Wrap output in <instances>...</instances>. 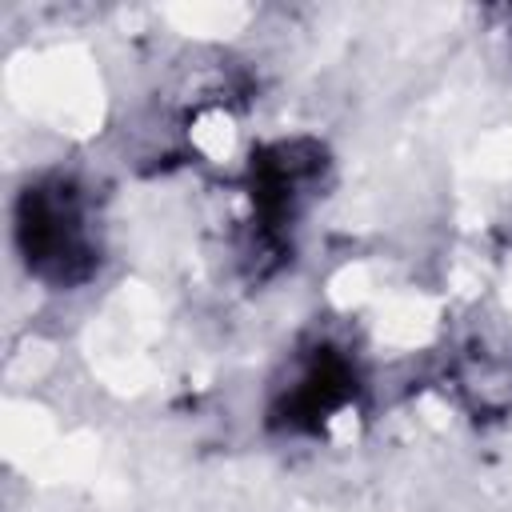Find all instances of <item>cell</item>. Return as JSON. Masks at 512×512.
Returning a JSON list of instances; mask_svg holds the SVG:
<instances>
[{
    "mask_svg": "<svg viewBox=\"0 0 512 512\" xmlns=\"http://www.w3.org/2000/svg\"><path fill=\"white\" fill-rule=\"evenodd\" d=\"M360 396V368L356 356L332 340H312L288 376L276 388L268 424L276 432H320L336 412L356 404Z\"/></svg>",
    "mask_w": 512,
    "mask_h": 512,
    "instance_id": "3957f363",
    "label": "cell"
},
{
    "mask_svg": "<svg viewBox=\"0 0 512 512\" xmlns=\"http://www.w3.org/2000/svg\"><path fill=\"white\" fill-rule=\"evenodd\" d=\"M328 184V148L312 136L272 140L252 152L248 164V248L256 276L276 272L292 260V232L312 200Z\"/></svg>",
    "mask_w": 512,
    "mask_h": 512,
    "instance_id": "7a4b0ae2",
    "label": "cell"
},
{
    "mask_svg": "<svg viewBox=\"0 0 512 512\" xmlns=\"http://www.w3.org/2000/svg\"><path fill=\"white\" fill-rule=\"evenodd\" d=\"M16 252L24 272L44 288H84L104 264L100 212L84 180L72 172H40L16 196Z\"/></svg>",
    "mask_w": 512,
    "mask_h": 512,
    "instance_id": "6da1fadb",
    "label": "cell"
}]
</instances>
